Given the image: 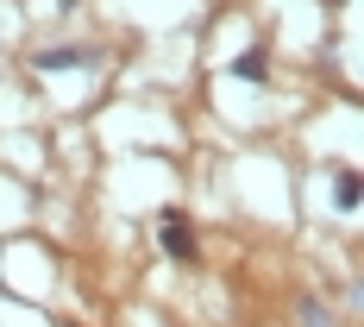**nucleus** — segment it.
<instances>
[{"mask_svg":"<svg viewBox=\"0 0 364 327\" xmlns=\"http://www.w3.org/2000/svg\"><path fill=\"white\" fill-rule=\"evenodd\" d=\"M157 246H164V258L188 264V258H195V220L182 214V208H164V214H157Z\"/></svg>","mask_w":364,"mask_h":327,"instance_id":"1","label":"nucleus"},{"mask_svg":"<svg viewBox=\"0 0 364 327\" xmlns=\"http://www.w3.org/2000/svg\"><path fill=\"white\" fill-rule=\"evenodd\" d=\"M32 63H38L44 76H57V70H95V63H101V51H95V44H70V51H38Z\"/></svg>","mask_w":364,"mask_h":327,"instance_id":"2","label":"nucleus"},{"mask_svg":"<svg viewBox=\"0 0 364 327\" xmlns=\"http://www.w3.org/2000/svg\"><path fill=\"white\" fill-rule=\"evenodd\" d=\"M346 214H358V202H364V182H358V170H339V195H333Z\"/></svg>","mask_w":364,"mask_h":327,"instance_id":"3","label":"nucleus"},{"mask_svg":"<svg viewBox=\"0 0 364 327\" xmlns=\"http://www.w3.org/2000/svg\"><path fill=\"white\" fill-rule=\"evenodd\" d=\"M232 76H245V82H264V76H270V57H264V51H245V57L232 63Z\"/></svg>","mask_w":364,"mask_h":327,"instance_id":"4","label":"nucleus"},{"mask_svg":"<svg viewBox=\"0 0 364 327\" xmlns=\"http://www.w3.org/2000/svg\"><path fill=\"white\" fill-rule=\"evenodd\" d=\"M333 321V308L327 302H314V296H308V302H301V327H327Z\"/></svg>","mask_w":364,"mask_h":327,"instance_id":"5","label":"nucleus"}]
</instances>
